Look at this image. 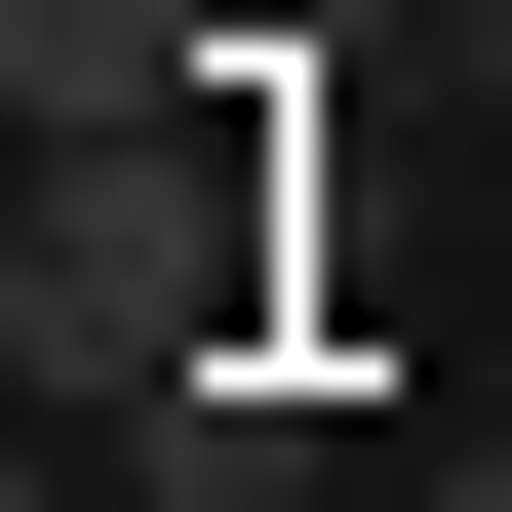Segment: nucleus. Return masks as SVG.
<instances>
[{
    "label": "nucleus",
    "instance_id": "obj_1",
    "mask_svg": "<svg viewBox=\"0 0 512 512\" xmlns=\"http://www.w3.org/2000/svg\"><path fill=\"white\" fill-rule=\"evenodd\" d=\"M0 79H40V158H119V119H197L237 40H197V0H0Z\"/></svg>",
    "mask_w": 512,
    "mask_h": 512
},
{
    "label": "nucleus",
    "instance_id": "obj_2",
    "mask_svg": "<svg viewBox=\"0 0 512 512\" xmlns=\"http://www.w3.org/2000/svg\"><path fill=\"white\" fill-rule=\"evenodd\" d=\"M434 512H512V434H473V473H434Z\"/></svg>",
    "mask_w": 512,
    "mask_h": 512
}]
</instances>
